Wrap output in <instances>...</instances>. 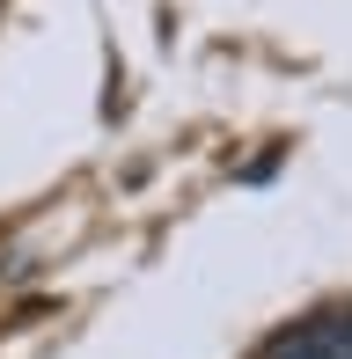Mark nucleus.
<instances>
[{
    "label": "nucleus",
    "mask_w": 352,
    "mask_h": 359,
    "mask_svg": "<svg viewBox=\"0 0 352 359\" xmlns=\"http://www.w3.org/2000/svg\"><path fill=\"white\" fill-rule=\"evenodd\" d=\"M264 359H316L309 352V330H286V337H271V352Z\"/></svg>",
    "instance_id": "nucleus-2"
},
{
    "label": "nucleus",
    "mask_w": 352,
    "mask_h": 359,
    "mask_svg": "<svg viewBox=\"0 0 352 359\" xmlns=\"http://www.w3.org/2000/svg\"><path fill=\"white\" fill-rule=\"evenodd\" d=\"M301 330H309L316 359H352V323L345 316H316V323H301Z\"/></svg>",
    "instance_id": "nucleus-1"
}]
</instances>
